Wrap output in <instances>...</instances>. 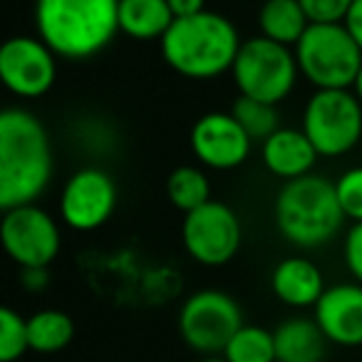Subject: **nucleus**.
<instances>
[{
  "mask_svg": "<svg viewBox=\"0 0 362 362\" xmlns=\"http://www.w3.org/2000/svg\"><path fill=\"white\" fill-rule=\"evenodd\" d=\"M52 179V146L40 117L23 107L0 112V209L35 204Z\"/></svg>",
  "mask_w": 362,
  "mask_h": 362,
  "instance_id": "1",
  "label": "nucleus"
},
{
  "mask_svg": "<svg viewBox=\"0 0 362 362\" xmlns=\"http://www.w3.org/2000/svg\"><path fill=\"white\" fill-rule=\"evenodd\" d=\"M35 28L57 57L87 60L119 33V0H37Z\"/></svg>",
  "mask_w": 362,
  "mask_h": 362,
  "instance_id": "2",
  "label": "nucleus"
},
{
  "mask_svg": "<svg viewBox=\"0 0 362 362\" xmlns=\"http://www.w3.org/2000/svg\"><path fill=\"white\" fill-rule=\"evenodd\" d=\"M159 42L166 65L189 80H214L228 72L243 45L236 25L211 11L176 18Z\"/></svg>",
  "mask_w": 362,
  "mask_h": 362,
  "instance_id": "3",
  "label": "nucleus"
},
{
  "mask_svg": "<svg viewBox=\"0 0 362 362\" xmlns=\"http://www.w3.org/2000/svg\"><path fill=\"white\" fill-rule=\"evenodd\" d=\"M276 228L298 248H320L342 228L345 214L337 202L335 184L325 176L308 174L286 181L273 204Z\"/></svg>",
  "mask_w": 362,
  "mask_h": 362,
  "instance_id": "4",
  "label": "nucleus"
},
{
  "mask_svg": "<svg viewBox=\"0 0 362 362\" xmlns=\"http://www.w3.org/2000/svg\"><path fill=\"white\" fill-rule=\"evenodd\" d=\"M293 52L300 75L315 90H350L362 67V50L345 23H310Z\"/></svg>",
  "mask_w": 362,
  "mask_h": 362,
  "instance_id": "5",
  "label": "nucleus"
},
{
  "mask_svg": "<svg viewBox=\"0 0 362 362\" xmlns=\"http://www.w3.org/2000/svg\"><path fill=\"white\" fill-rule=\"evenodd\" d=\"M231 75L241 95L278 105L293 92L300 70L291 47L261 35L243 40Z\"/></svg>",
  "mask_w": 362,
  "mask_h": 362,
  "instance_id": "6",
  "label": "nucleus"
},
{
  "mask_svg": "<svg viewBox=\"0 0 362 362\" xmlns=\"http://www.w3.org/2000/svg\"><path fill=\"white\" fill-rule=\"evenodd\" d=\"M303 132L320 156H342L362 139V102L350 90H315L303 112Z\"/></svg>",
  "mask_w": 362,
  "mask_h": 362,
  "instance_id": "7",
  "label": "nucleus"
},
{
  "mask_svg": "<svg viewBox=\"0 0 362 362\" xmlns=\"http://www.w3.org/2000/svg\"><path fill=\"white\" fill-rule=\"evenodd\" d=\"M243 322L241 305L223 291H199L184 300L179 310V332L194 352L209 357L221 355L228 340L236 335Z\"/></svg>",
  "mask_w": 362,
  "mask_h": 362,
  "instance_id": "8",
  "label": "nucleus"
},
{
  "mask_svg": "<svg viewBox=\"0 0 362 362\" xmlns=\"http://www.w3.org/2000/svg\"><path fill=\"white\" fill-rule=\"evenodd\" d=\"M243 228L236 211L223 202H209L184 214L181 223V241L187 253L197 263L209 268L226 266L241 248Z\"/></svg>",
  "mask_w": 362,
  "mask_h": 362,
  "instance_id": "9",
  "label": "nucleus"
},
{
  "mask_svg": "<svg viewBox=\"0 0 362 362\" xmlns=\"http://www.w3.org/2000/svg\"><path fill=\"white\" fill-rule=\"evenodd\" d=\"M6 253L21 268H47L60 253V226L45 209L28 204L6 211L0 221Z\"/></svg>",
  "mask_w": 362,
  "mask_h": 362,
  "instance_id": "10",
  "label": "nucleus"
},
{
  "mask_svg": "<svg viewBox=\"0 0 362 362\" xmlns=\"http://www.w3.org/2000/svg\"><path fill=\"white\" fill-rule=\"evenodd\" d=\"M57 77V55L45 40L18 35L0 47V80L13 95L35 100L52 90Z\"/></svg>",
  "mask_w": 362,
  "mask_h": 362,
  "instance_id": "11",
  "label": "nucleus"
},
{
  "mask_svg": "<svg viewBox=\"0 0 362 362\" xmlns=\"http://www.w3.org/2000/svg\"><path fill=\"white\" fill-rule=\"evenodd\" d=\"M117 184L105 169L85 166L65 181L60 194V216L75 231L105 226L117 209Z\"/></svg>",
  "mask_w": 362,
  "mask_h": 362,
  "instance_id": "12",
  "label": "nucleus"
},
{
  "mask_svg": "<svg viewBox=\"0 0 362 362\" xmlns=\"http://www.w3.org/2000/svg\"><path fill=\"white\" fill-rule=\"evenodd\" d=\"M192 151L204 166L228 171L241 166L251 154L253 139L231 112H209L192 127Z\"/></svg>",
  "mask_w": 362,
  "mask_h": 362,
  "instance_id": "13",
  "label": "nucleus"
},
{
  "mask_svg": "<svg viewBox=\"0 0 362 362\" xmlns=\"http://www.w3.org/2000/svg\"><path fill=\"white\" fill-rule=\"evenodd\" d=\"M315 322L325 332L327 342L340 347L362 345V286L337 283L325 288L315 305Z\"/></svg>",
  "mask_w": 362,
  "mask_h": 362,
  "instance_id": "14",
  "label": "nucleus"
},
{
  "mask_svg": "<svg viewBox=\"0 0 362 362\" xmlns=\"http://www.w3.org/2000/svg\"><path fill=\"white\" fill-rule=\"evenodd\" d=\"M261 156L266 169L273 176L293 181L313 174V166H315L320 154H317V149L303 129L281 127L276 134L268 136L261 144Z\"/></svg>",
  "mask_w": 362,
  "mask_h": 362,
  "instance_id": "15",
  "label": "nucleus"
},
{
  "mask_svg": "<svg viewBox=\"0 0 362 362\" xmlns=\"http://www.w3.org/2000/svg\"><path fill=\"white\" fill-rule=\"evenodd\" d=\"M271 288L281 303L291 308H315L325 293L322 273L310 258H283L271 273Z\"/></svg>",
  "mask_w": 362,
  "mask_h": 362,
  "instance_id": "16",
  "label": "nucleus"
},
{
  "mask_svg": "<svg viewBox=\"0 0 362 362\" xmlns=\"http://www.w3.org/2000/svg\"><path fill=\"white\" fill-rule=\"evenodd\" d=\"M278 362H322L327 337L315 317H288L273 330Z\"/></svg>",
  "mask_w": 362,
  "mask_h": 362,
  "instance_id": "17",
  "label": "nucleus"
},
{
  "mask_svg": "<svg viewBox=\"0 0 362 362\" xmlns=\"http://www.w3.org/2000/svg\"><path fill=\"white\" fill-rule=\"evenodd\" d=\"M174 21L169 0H119V33L132 40H161Z\"/></svg>",
  "mask_w": 362,
  "mask_h": 362,
  "instance_id": "18",
  "label": "nucleus"
},
{
  "mask_svg": "<svg viewBox=\"0 0 362 362\" xmlns=\"http://www.w3.org/2000/svg\"><path fill=\"white\" fill-rule=\"evenodd\" d=\"M308 25H310V21L303 11L300 0H266L258 11L261 35L288 47L298 45Z\"/></svg>",
  "mask_w": 362,
  "mask_h": 362,
  "instance_id": "19",
  "label": "nucleus"
},
{
  "mask_svg": "<svg viewBox=\"0 0 362 362\" xmlns=\"http://www.w3.org/2000/svg\"><path fill=\"white\" fill-rule=\"evenodd\" d=\"M72 337H75V322L67 313L45 308L28 317V340L33 352L55 355L70 345Z\"/></svg>",
  "mask_w": 362,
  "mask_h": 362,
  "instance_id": "20",
  "label": "nucleus"
},
{
  "mask_svg": "<svg viewBox=\"0 0 362 362\" xmlns=\"http://www.w3.org/2000/svg\"><path fill=\"white\" fill-rule=\"evenodd\" d=\"M166 197L179 211L192 214L211 202V184L199 166H176L166 179Z\"/></svg>",
  "mask_w": 362,
  "mask_h": 362,
  "instance_id": "21",
  "label": "nucleus"
},
{
  "mask_svg": "<svg viewBox=\"0 0 362 362\" xmlns=\"http://www.w3.org/2000/svg\"><path fill=\"white\" fill-rule=\"evenodd\" d=\"M221 355L226 362H278L273 330L258 325H243L228 340Z\"/></svg>",
  "mask_w": 362,
  "mask_h": 362,
  "instance_id": "22",
  "label": "nucleus"
},
{
  "mask_svg": "<svg viewBox=\"0 0 362 362\" xmlns=\"http://www.w3.org/2000/svg\"><path fill=\"white\" fill-rule=\"evenodd\" d=\"M276 107L278 105H271V102H261L241 95L231 105V115L236 117V122L243 127V132L253 141H261L263 144L268 136H273L281 129V117H278Z\"/></svg>",
  "mask_w": 362,
  "mask_h": 362,
  "instance_id": "23",
  "label": "nucleus"
},
{
  "mask_svg": "<svg viewBox=\"0 0 362 362\" xmlns=\"http://www.w3.org/2000/svg\"><path fill=\"white\" fill-rule=\"evenodd\" d=\"M30 352L28 317L13 308H0V362H16Z\"/></svg>",
  "mask_w": 362,
  "mask_h": 362,
  "instance_id": "24",
  "label": "nucleus"
},
{
  "mask_svg": "<svg viewBox=\"0 0 362 362\" xmlns=\"http://www.w3.org/2000/svg\"><path fill=\"white\" fill-rule=\"evenodd\" d=\"M335 192L345 218H350L352 223H360L362 221V166H352V169L342 171L335 181Z\"/></svg>",
  "mask_w": 362,
  "mask_h": 362,
  "instance_id": "25",
  "label": "nucleus"
},
{
  "mask_svg": "<svg viewBox=\"0 0 362 362\" xmlns=\"http://www.w3.org/2000/svg\"><path fill=\"white\" fill-rule=\"evenodd\" d=\"M355 0H300L303 11L313 25H327V23H345Z\"/></svg>",
  "mask_w": 362,
  "mask_h": 362,
  "instance_id": "26",
  "label": "nucleus"
},
{
  "mask_svg": "<svg viewBox=\"0 0 362 362\" xmlns=\"http://www.w3.org/2000/svg\"><path fill=\"white\" fill-rule=\"evenodd\" d=\"M342 253H345L347 271L352 273L355 283H360V286H362V221L352 223V228L347 231Z\"/></svg>",
  "mask_w": 362,
  "mask_h": 362,
  "instance_id": "27",
  "label": "nucleus"
},
{
  "mask_svg": "<svg viewBox=\"0 0 362 362\" xmlns=\"http://www.w3.org/2000/svg\"><path fill=\"white\" fill-rule=\"evenodd\" d=\"M21 283H23V288H25V291H30V293L45 291L47 283H50L47 268H23Z\"/></svg>",
  "mask_w": 362,
  "mask_h": 362,
  "instance_id": "28",
  "label": "nucleus"
},
{
  "mask_svg": "<svg viewBox=\"0 0 362 362\" xmlns=\"http://www.w3.org/2000/svg\"><path fill=\"white\" fill-rule=\"evenodd\" d=\"M345 28L350 30L352 40L357 42V47L362 50V0H355L345 18Z\"/></svg>",
  "mask_w": 362,
  "mask_h": 362,
  "instance_id": "29",
  "label": "nucleus"
},
{
  "mask_svg": "<svg viewBox=\"0 0 362 362\" xmlns=\"http://www.w3.org/2000/svg\"><path fill=\"white\" fill-rule=\"evenodd\" d=\"M169 6L176 18H189L206 11V0H169Z\"/></svg>",
  "mask_w": 362,
  "mask_h": 362,
  "instance_id": "30",
  "label": "nucleus"
},
{
  "mask_svg": "<svg viewBox=\"0 0 362 362\" xmlns=\"http://www.w3.org/2000/svg\"><path fill=\"white\" fill-rule=\"evenodd\" d=\"M352 92H355V97L362 102V67H360V72H357V80H355V85H352Z\"/></svg>",
  "mask_w": 362,
  "mask_h": 362,
  "instance_id": "31",
  "label": "nucleus"
},
{
  "mask_svg": "<svg viewBox=\"0 0 362 362\" xmlns=\"http://www.w3.org/2000/svg\"><path fill=\"white\" fill-rule=\"evenodd\" d=\"M197 362H226V360H223V355H209V357H202V360H197Z\"/></svg>",
  "mask_w": 362,
  "mask_h": 362,
  "instance_id": "32",
  "label": "nucleus"
}]
</instances>
